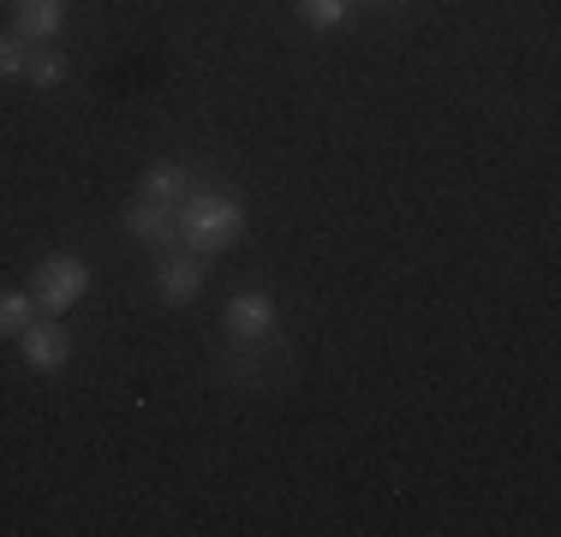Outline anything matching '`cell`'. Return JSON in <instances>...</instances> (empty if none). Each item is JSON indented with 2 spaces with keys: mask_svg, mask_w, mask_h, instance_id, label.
I'll return each mask as SVG.
<instances>
[{
  "mask_svg": "<svg viewBox=\"0 0 561 537\" xmlns=\"http://www.w3.org/2000/svg\"><path fill=\"white\" fill-rule=\"evenodd\" d=\"M66 31V0H12V36L31 48H48Z\"/></svg>",
  "mask_w": 561,
  "mask_h": 537,
  "instance_id": "ba28073f",
  "label": "cell"
},
{
  "mask_svg": "<svg viewBox=\"0 0 561 537\" xmlns=\"http://www.w3.org/2000/svg\"><path fill=\"white\" fill-rule=\"evenodd\" d=\"M31 317H36V299H31V293L0 287V341H19L24 322H31Z\"/></svg>",
  "mask_w": 561,
  "mask_h": 537,
  "instance_id": "8fae6325",
  "label": "cell"
},
{
  "mask_svg": "<svg viewBox=\"0 0 561 537\" xmlns=\"http://www.w3.org/2000/svg\"><path fill=\"white\" fill-rule=\"evenodd\" d=\"M156 293H162V305H197V293H204V258L185 245H173L168 258H156Z\"/></svg>",
  "mask_w": 561,
  "mask_h": 537,
  "instance_id": "52a82bcc",
  "label": "cell"
},
{
  "mask_svg": "<svg viewBox=\"0 0 561 537\" xmlns=\"http://www.w3.org/2000/svg\"><path fill=\"white\" fill-rule=\"evenodd\" d=\"M192 185H197V173L185 168V161H156V168H144V180H138V197H156V204L180 209L185 197H192Z\"/></svg>",
  "mask_w": 561,
  "mask_h": 537,
  "instance_id": "9c48e42d",
  "label": "cell"
},
{
  "mask_svg": "<svg viewBox=\"0 0 561 537\" xmlns=\"http://www.w3.org/2000/svg\"><path fill=\"white\" fill-rule=\"evenodd\" d=\"M24 60H31V43L24 36H0V78H24Z\"/></svg>",
  "mask_w": 561,
  "mask_h": 537,
  "instance_id": "4fadbf2b",
  "label": "cell"
},
{
  "mask_svg": "<svg viewBox=\"0 0 561 537\" xmlns=\"http://www.w3.org/2000/svg\"><path fill=\"white\" fill-rule=\"evenodd\" d=\"M119 221H126V233L138 239L144 251H156V258H168V251L180 245V221H173V209L156 204V197H131Z\"/></svg>",
  "mask_w": 561,
  "mask_h": 537,
  "instance_id": "8992f818",
  "label": "cell"
},
{
  "mask_svg": "<svg viewBox=\"0 0 561 537\" xmlns=\"http://www.w3.org/2000/svg\"><path fill=\"white\" fill-rule=\"evenodd\" d=\"M173 221H180V245L197 251V258H216V251H227L239 233H245V204H239L227 185H209V192L185 197L180 209H173Z\"/></svg>",
  "mask_w": 561,
  "mask_h": 537,
  "instance_id": "6da1fadb",
  "label": "cell"
},
{
  "mask_svg": "<svg viewBox=\"0 0 561 537\" xmlns=\"http://www.w3.org/2000/svg\"><path fill=\"white\" fill-rule=\"evenodd\" d=\"M275 329H280L275 293L245 287V293H233V299H227V341H270Z\"/></svg>",
  "mask_w": 561,
  "mask_h": 537,
  "instance_id": "5b68a950",
  "label": "cell"
},
{
  "mask_svg": "<svg viewBox=\"0 0 561 537\" xmlns=\"http://www.w3.org/2000/svg\"><path fill=\"white\" fill-rule=\"evenodd\" d=\"M66 72H72V66H66V54H60L55 43H48V48H31V60H24V78H31L36 90H60Z\"/></svg>",
  "mask_w": 561,
  "mask_h": 537,
  "instance_id": "30bf717a",
  "label": "cell"
},
{
  "mask_svg": "<svg viewBox=\"0 0 561 537\" xmlns=\"http://www.w3.org/2000/svg\"><path fill=\"white\" fill-rule=\"evenodd\" d=\"M19 353H24V365H31L36 376H60L66 365H72V329L55 322L48 311H36L31 322H24V334H19Z\"/></svg>",
  "mask_w": 561,
  "mask_h": 537,
  "instance_id": "277c9868",
  "label": "cell"
},
{
  "mask_svg": "<svg viewBox=\"0 0 561 537\" xmlns=\"http://www.w3.org/2000/svg\"><path fill=\"white\" fill-rule=\"evenodd\" d=\"M346 12H353V0H299V19L311 31H335V24H346Z\"/></svg>",
  "mask_w": 561,
  "mask_h": 537,
  "instance_id": "7c38bea8",
  "label": "cell"
},
{
  "mask_svg": "<svg viewBox=\"0 0 561 537\" xmlns=\"http://www.w3.org/2000/svg\"><path fill=\"white\" fill-rule=\"evenodd\" d=\"M84 293H90V263L78 258V251H55V258H43L31 268V299H36V311H48V317L72 311Z\"/></svg>",
  "mask_w": 561,
  "mask_h": 537,
  "instance_id": "7a4b0ae2",
  "label": "cell"
},
{
  "mask_svg": "<svg viewBox=\"0 0 561 537\" xmlns=\"http://www.w3.org/2000/svg\"><path fill=\"white\" fill-rule=\"evenodd\" d=\"M221 382H245V388H263L270 376L287 370V346L275 341H227V353H221Z\"/></svg>",
  "mask_w": 561,
  "mask_h": 537,
  "instance_id": "3957f363",
  "label": "cell"
}]
</instances>
